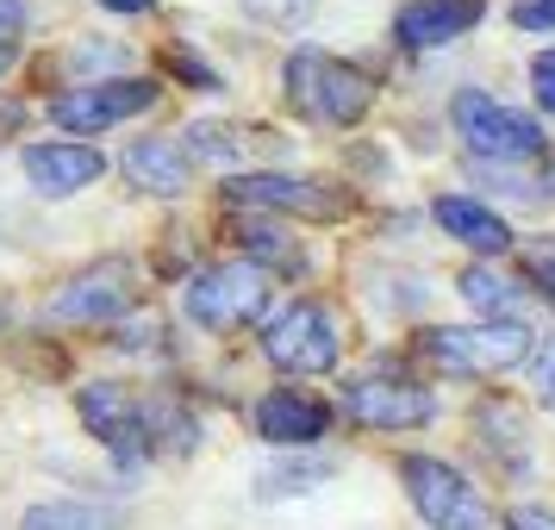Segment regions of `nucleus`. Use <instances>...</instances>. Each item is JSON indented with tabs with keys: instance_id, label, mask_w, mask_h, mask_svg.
I'll return each instance as SVG.
<instances>
[{
	"instance_id": "obj_19",
	"label": "nucleus",
	"mask_w": 555,
	"mask_h": 530,
	"mask_svg": "<svg viewBox=\"0 0 555 530\" xmlns=\"http://www.w3.org/2000/svg\"><path fill=\"white\" fill-rule=\"evenodd\" d=\"M188 151L206 156V163H237V156H250V131H231V126H188Z\"/></svg>"
},
{
	"instance_id": "obj_26",
	"label": "nucleus",
	"mask_w": 555,
	"mask_h": 530,
	"mask_svg": "<svg viewBox=\"0 0 555 530\" xmlns=\"http://www.w3.org/2000/svg\"><path fill=\"white\" fill-rule=\"evenodd\" d=\"M537 400H543V405L555 412V350L543 356V369H537Z\"/></svg>"
},
{
	"instance_id": "obj_17",
	"label": "nucleus",
	"mask_w": 555,
	"mask_h": 530,
	"mask_svg": "<svg viewBox=\"0 0 555 530\" xmlns=\"http://www.w3.org/2000/svg\"><path fill=\"white\" fill-rule=\"evenodd\" d=\"M20 530H113L101 505H81V500H51V505H31Z\"/></svg>"
},
{
	"instance_id": "obj_16",
	"label": "nucleus",
	"mask_w": 555,
	"mask_h": 530,
	"mask_svg": "<svg viewBox=\"0 0 555 530\" xmlns=\"http://www.w3.org/2000/svg\"><path fill=\"white\" fill-rule=\"evenodd\" d=\"M126 181L138 188V194L176 201V194H188L194 169H188V151H181V144H169V138H138V144L126 151Z\"/></svg>"
},
{
	"instance_id": "obj_2",
	"label": "nucleus",
	"mask_w": 555,
	"mask_h": 530,
	"mask_svg": "<svg viewBox=\"0 0 555 530\" xmlns=\"http://www.w3.org/2000/svg\"><path fill=\"white\" fill-rule=\"evenodd\" d=\"M287 101L300 106L306 119L356 126L369 113V101H375V81L331 51H294L287 56Z\"/></svg>"
},
{
	"instance_id": "obj_15",
	"label": "nucleus",
	"mask_w": 555,
	"mask_h": 530,
	"mask_svg": "<svg viewBox=\"0 0 555 530\" xmlns=\"http://www.w3.org/2000/svg\"><path fill=\"white\" fill-rule=\"evenodd\" d=\"M430 212H437V225L450 231L462 250H475V256H505L512 250V225H505L493 206L468 201V194H443Z\"/></svg>"
},
{
	"instance_id": "obj_4",
	"label": "nucleus",
	"mask_w": 555,
	"mask_h": 530,
	"mask_svg": "<svg viewBox=\"0 0 555 530\" xmlns=\"http://www.w3.org/2000/svg\"><path fill=\"white\" fill-rule=\"evenodd\" d=\"M181 306H188V319L206 325V331L250 325V319H262V306H269V269H262V262H212L201 275H188Z\"/></svg>"
},
{
	"instance_id": "obj_25",
	"label": "nucleus",
	"mask_w": 555,
	"mask_h": 530,
	"mask_svg": "<svg viewBox=\"0 0 555 530\" xmlns=\"http://www.w3.org/2000/svg\"><path fill=\"white\" fill-rule=\"evenodd\" d=\"M505 530H555V512H543V505H518V512L505 518Z\"/></svg>"
},
{
	"instance_id": "obj_3",
	"label": "nucleus",
	"mask_w": 555,
	"mask_h": 530,
	"mask_svg": "<svg viewBox=\"0 0 555 530\" xmlns=\"http://www.w3.org/2000/svg\"><path fill=\"white\" fill-rule=\"evenodd\" d=\"M450 119H455L462 151L480 156V163H530V156H543V126L530 113H518V106L480 94V88H462L455 94Z\"/></svg>"
},
{
	"instance_id": "obj_23",
	"label": "nucleus",
	"mask_w": 555,
	"mask_h": 530,
	"mask_svg": "<svg viewBox=\"0 0 555 530\" xmlns=\"http://www.w3.org/2000/svg\"><path fill=\"white\" fill-rule=\"evenodd\" d=\"M169 69H176V76L188 81V88H206V94L219 88V76H212L206 63H194V56H188V51H169Z\"/></svg>"
},
{
	"instance_id": "obj_9",
	"label": "nucleus",
	"mask_w": 555,
	"mask_h": 530,
	"mask_svg": "<svg viewBox=\"0 0 555 530\" xmlns=\"http://www.w3.org/2000/svg\"><path fill=\"white\" fill-rule=\"evenodd\" d=\"M131 300H138V275H131V262H94V269H81L63 294L51 300V319H63V325H106V319H119V312H131Z\"/></svg>"
},
{
	"instance_id": "obj_27",
	"label": "nucleus",
	"mask_w": 555,
	"mask_h": 530,
	"mask_svg": "<svg viewBox=\"0 0 555 530\" xmlns=\"http://www.w3.org/2000/svg\"><path fill=\"white\" fill-rule=\"evenodd\" d=\"M13 26H20V0H0V56L13 44Z\"/></svg>"
},
{
	"instance_id": "obj_21",
	"label": "nucleus",
	"mask_w": 555,
	"mask_h": 530,
	"mask_svg": "<svg viewBox=\"0 0 555 530\" xmlns=\"http://www.w3.org/2000/svg\"><path fill=\"white\" fill-rule=\"evenodd\" d=\"M244 7H250L256 20H269V26H300L312 0H244Z\"/></svg>"
},
{
	"instance_id": "obj_12",
	"label": "nucleus",
	"mask_w": 555,
	"mask_h": 530,
	"mask_svg": "<svg viewBox=\"0 0 555 530\" xmlns=\"http://www.w3.org/2000/svg\"><path fill=\"white\" fill-rule=\"evenodd\" d=\"M106 156L88 151V144H31L26 151V181L44 194V201H69L88 181H101Z\"/></svg>"
},
{
	"instance_id": "obj_29",
	"label": "nucleus",
	"mask_w": 555,
	"mask_h": 530,
	"mask_svg": "<svg viewBox=\"0 0 555 530\" xmlns=\"http://www.w3.org/2000/svg\"><path fill=\"white\" fill-rule=\"evenodd\" d=\"M101 7H113V13H151V0H101Z\"/></svg>"
},
{
	"instance_id": "obj_14",
	"label": "nucleus",
	"mask_w": 555,
	"mask_h": 530,
	"mask_svg": "<svg viewBox=\"0 0 555 530\" xmlns=\"http://www.w3.org/2000/svg\"><path fill=\"white\" fill-rule=\"evenodd\" d=\"M81 418H88V430L101 437V443H113V455L119 462H138L144 455V418L131 412V400H126V387H113V380H88L81 387Z\"/></svg>"
},
{
	"instance_id": "obj_28",
	"label": "nucleus",
	"mask_w": 555,
	"mask_h": 530,
	"mask_svg": "<svg viewBox=\"0 0 555 530\" xmlns=\"http://www.w3.org/2000/svg\"><path fill=\"white\" fill-rule=\"evenodd\" d=\"M26 126V106L20 101H0V138H7V131H20Z\"/></svg>"
},
{
	"instance_id": "obj_10",
	"label": "nucleus",
	"mask_w": 555,
	"mask_h": 530,
	"mask_svg": "<svg viewBox=\"0 0 555 530\" xmlns=\"http://www.w3.org/2000/svg\"><path fill=\"white\" fill-rule=\"evenodd\" d=\"M156 106V81H138V76H119V81H88V88H69V94H56V126L63 131H106L131 119V113H144Z\"/></svg>"
},
{
	"instance_id": "obj_22",
	"label": "nucleus",
	"mask_w": 555,
	"mask_h": 530,
	"mask_svg": "<svg viewBox=\"0 0 555 530\" xmlns=\"http://www.w3.org/2000/svg\"><path fill=\"white\" fill-rule=\"evenodd\" d=\"M512 20H518L525 31H555V0H518Z\"/></svg>"
},
{
	"instance_id": "obj_7",
	"label": "nucleus",
	"mask_w": 555,
	"mask_h": 530,
	"mask_svg": "<svg viewBox=\"0 0 555 530\" xmlns=\"http://www.w3.org/2000/svg\"><path fill=\"white\" fill-rule=\"evenodd\" d=\"M231 206H256V212H287V219H344L350 212V194L331 188V181H300V176H231L225 181Z\"/></svg>"
},
{
	"instance_id": "obj_5",
	"label": "nucleus",
	"mask_w": 555,
	"mask_h": 530,
	"mask_svg": "<svg viewBox=\"0 0 555 530\" xmlns=\"http://www.w3.org/2000/svg\"><path fill=\"white\" fill-rule=\"evenodd\" d=\"M400 480H405V500L418 505V518H425L430 530H487V505H480V493L455 475L450 462H437V455H405Z\"/></svg>"
},
{
	"instance_id": "obj_11",
	"label": "nucleus",
	"mask_w": 555,
	"mask_h": 530,
	"mask_svg": "<svg viewBox=\"0 0 555 530\" xmlns=\"http://www.w3.org/2000/svg\"><path fill=\"white\" fill-rule=\"evenodd\" d=\"M256 430H262V443L300 450V443H319L331 430V405L300 393V387H281V393H262L256 400Z\"/></svg>"
},
{
	"instance_id": "obj_1",
	"label": "nucleus",
	"mask_w": 555,
	"mask_h": 530,
	"mask_svg": "<svg viewBox=\"0 0 555 530\" xmlns=\"http://www.w3.org/2000/svg\"><path fill=\"white\" fill-rule=\"evenodd\" d=\"M418 350L450 369V375H475V380H493V375H512L525 369L537 337H530L525 319H480V325H443V331H425Z\"/></svg>"
},
{
	"instance_id": "obj_18",
	"label": "nucleus",
	"mask_w": 555,
	"mask_h": 530,
	"mask_svg": "<svg viewBox=\"0 0 555 530\" xmlns=\"http://www.w3.org/2000/svg\"><path fill=\"white\" fill-rule=\"evenodd\" d=\"M231 237H237L250 256L275 262V269H294V262H300V250H294V244H287V237L269 225V219H237V225H231Z\"/></svg>"
},
{
	"instance_id": "obj_6",
	"label": "nucleus",
	"mask_w": 555,
	"mask_h": 530,
	"mask_svg": "<svg viewBox=\"0 0 555 530\" xmlns=\"http://www.w3.org/2000/svg\"><path fill=\"white\" fill-rule=\"evenodd\" d=\"M344 412L369 430H405V425H425L430 412H437V400H430V387H418L412 375L369 369V375L344 380Z\"/></svg>"
},
{
	"instance_id": "obj_13",
	"label": "nucleus",
	"mask_w": 555,
	"mask_h": 530,
	"mask_svg": "<svg viewBox=\"0 0 555 530\" xmlns=\"http://www.w3.org/2000/svg\"><path fill=\"white\" fill-rule=\"evenodd\" d=\"M480 13H487L480 0H405L400 13H393V31L412 51H437V44L462 38V31H475Z\"/></svg>"
},
{
	"instance_id": "obj_20",
	"label": "nucleus",
	"mask_w": 555,
	"mask_h": 530,
	"mask_svg": "<svg viewBox=\"0 0 555 530\" xmlns=\"http://www.w3.org/2000/svg\"><path fill=\"white\" fill-rule=\"evenodd\" d=\"M455 287H462V300L480 306L487 319H505V306H512V287H505V281L493 275V269H468V275L455 281Z\"/></svg>"
},
{
	"instance_id": "obj_8",
	"label": "nucleus",
	"mask_w": 555,
	"mask_h": 530,
	"mask_svg": "<svg viewBox=\"0 0 555 530\" xmlns=\"http://www.w3.org/2000/svg\"><path fill=\"white\" fill-rule=\"evenodd\" d=\"M262 356L275 362L281 375H325L337 362V325H331L325 306H294L281 312L275 325L262 331Z\"/></svg>"
},
{
	"instance_id": "obj_24",
	"label": "nucleus",
	"mask_w": 555,
	"mask_h": 530,
	"mask_svg": "<svg viewBox=\"0 0 555 530\" xmlns=\"http://www.w3.org/2000/svg\"><path fill=\"white\" fill-rule=\"evenodd\" d=\"M530 81H537V101H543V106H555V51L530 56Z\"/></svg>"
}]
</instances>
